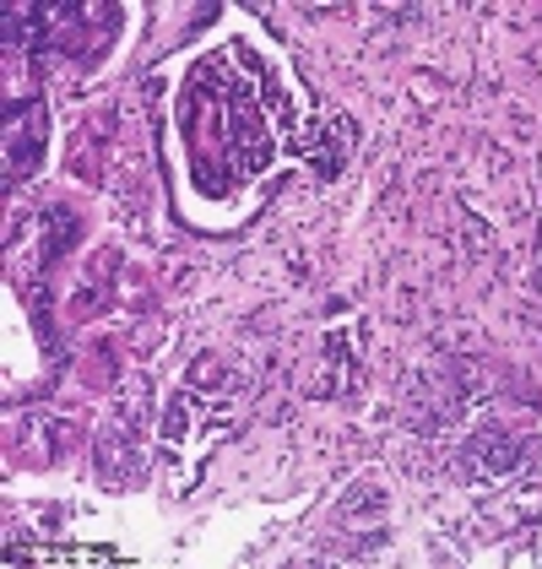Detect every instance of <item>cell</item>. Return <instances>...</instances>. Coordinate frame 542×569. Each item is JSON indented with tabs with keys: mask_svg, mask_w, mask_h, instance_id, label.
Wrapping results in <instances>:
<instances>
[{
	"mask_svg": "<svg viewBox=\"0 0 542 569\" xmlns=\"http://www.w3.org/2000/svg\"><path fill=\"white\" fill-rule=\"evenodd\" d=\"M521 461H526V445L504 429H483L461 445V478H515Z\"/></svg>",
	"mask_w": 542,
	"mask_h": 569,
	"instance_id": "obj_1",
	"label": "cell"
},
{
	"mask_svg": "<svg viewBox=\"0 0 542 569\" xmlns=\"http://www.w3.org/2000/svg\"><path fill=\"white\" fill-rule=\"evenodd\" d=\"M39 158H44V109L28 103V136H22V126H11V174H6V184L17 190V179L33 174Z\"/></svg>",
	"mask_w": 542,
	"mask_h": 569,
	"instance_id": "obj_2",
	"label": "cell"
}]
</instances>
